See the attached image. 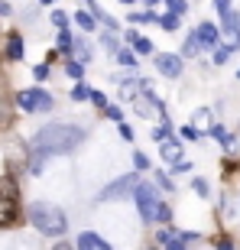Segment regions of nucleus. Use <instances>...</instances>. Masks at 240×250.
Segmentation results:
<instances>
[{"mask_svg":"<svg viewBox=\"0 0 240 250\" xmlns=\"http://www.w3.org/2000/svg\"><path fill=\"white\" fill-rule=\"evenodd\" d=\"M17 104L23 107V111H49V107H52V98H49L46 91L33 88V91H20L17 94Z\"/></svg>","mask_w":240,"mask_h":250,"instance_id":"obj_6","label":"nucleus"},{"mask_svg":"<svg viewBox=\"0 0 240 250\" xmlns=\"http://www.w3.org/2000/svg\"><path fill=\"white\" fill-rule=\"evenodd\" d=\"M130 42H133V46H137L140 52H153V46H149V39H143V36H133V33H130Z\"/></svg>","mask_w":240,"mask_h":250,"instance_id":"obj_15","label":"nucleus"},{"mask_svg":"<svg viewBox=\"0 0 240 250\" xmlns=\"http://www.w3.org/2000/svg\"><path fill=\"white\" fill-rule=\"evenodd\" d=\"M72 98H75V101H84V98H91V91H88L84 84H75V88H72Z\"/></svg>","mask_w":240,"mask_h":250,"instance_id":"obj_19","label":"nucleus"},{"mask_svg":"<svg viewBox=\"0 0 240 250\" xmlns=\"http://www.w3.org/2000/svg\"><path fill=\"white\" fill-rule=\"evenodd\" d=\"M211 133H214V137H218V140H221L224 146H234V137H231V133H227V130H224V127H214Z\"/></svg>","mask_w":240,"mask_h":250,"instance_id":"obj_16","label":"nucleus"},{"mask_svg":"<svg viewBox=\"0 0 240 250\" xmlns=\"http://www.w3.org/2000/svg\"><path fill=\"white\" fill-rule=\"evenodd\" d=\"M231 52H234L231 46H221L218 52H214V62H218V65H221V62H227V56H231Z\"/></svg>","mask_w":240,"mask_h":250,"instance_id":"obj_20","label":"nucleus"},{"mask_svg":"<svg viewBox=\"0 0 240 250\" xmlns=\"http://www.w3.org/2000/svg\"><path fill=\"white\" fill-rule=\"evenodd\" d=\"M166 250H185V237H172V241L166 244Z\"/></svg>","mask_w":240,"mask_h":250,"instance_id":"obj_22","label":"nucleus"},{"mask_svg":"<svg viewBox=\"0 0 240 250\" xmlns=\"http://www.w3.org/2000/svg\"><path fill=\"white\" fill-rule=\"evenodd\" d=\"M120 3H133V0H120Z\"/></svg>","mask_w":240,"mask_h":250,"instance_id":"obj_40","label":"nucleus"},{"mask_svg":"<svg viewBox=\"0 0 240 250\" xmlns=\"http://www.w3.org/2000/svg\"><path fill=\"white\" fill-rule=\"evenodd\" d=\"M195 188H198V195H208V186H204V179H195Z\"/></svg>","mask_w":240,"mask_h":250,"instance_id":"obj_34","label":"nucleus"},{"mask_svg":"<svg viewBox=\"0 0 240 250\" xmlns=\"http://www.w3.org/2000/svg\"><path fill=\"white\" fill-rule=\"evenodd\" d=\"M133 163H137V169H146L149 163H146V156H143V153H133Z\"/></svg>","mask_w":240,"mask_h":250,"instance_id":"obj_27","label":"nucleus"},{"mask_svg":"<svg viewBox=\"0 0 240 250\" xmlns=\"http://www.w3.org/2000/svg\"><path fill=\"white\" fill-rule=\"evenodd\" d=\"M130 20H137V23H149V20H153V13H133Z\"/></svg>","mask_w":240,"mask_h":250,"instance_id":"obj_30","label":"nucleus"},{"mask_svg":"<svg viewBox=\"0 0 240 250\" xmlns=\"http://www.w3.org/2000/svg\"><path fill=\"white\" fill-rule=\"evenodd\" d=\"M156 68L166 75V78H179V75H182V59L172 56V52H166V56L156 59Z\"/></svg>","mask_w":240,"mask_h":250,"instance_id":"obj_7","label":"nucleus"},{"mask_svg":"<svg viewBox=\"0 0 240 250\" xmlns=\"http://www.w3.org/2000/svg\"><path fill=\"white\" fill-rule=\"evenodd\" d=\"M153 140H156V143H166L169 140V124H162V127L153 130Z\"/></svg>","mask_w":240,"mask_h":250,"instance_id":"obj_18","label":"nucleus"},{"mask_svg":"<svg viewBox=\"0 0 240 250\" xmlns=\"http://www.w3.org/2000/svg\"><path fill=\"white\" fill-rule=\"evenodd\" d=\"M59 46H62V49H72V39H68V33H65V29L59 33Z\"/></svg>","mask_w":240,"mask_h":250,"instance_id":"obj_25","label":"nucleus"},{"mask_svg":"<svg viewBox=\"0 0 240 250\" xmlns=\"http://www.w3.org/2000/svg\"><path fill=\"white\" fill-rule=\"evenodd\" d=\"M33 75H36V78H46L49 68H46V65H36V68H33Z\"/></svg>","mask_w":240,"mask_h":250,"instance_id":"obj_33","label":"nucleus"},{"mask_svg":"<svg viewBox=\"0 0 240 250\" xmlns=\"http://www.w3.org/2000/svg\"><path fill=\"white\" fill-rule=\"evenodd\" d=\"M52 250H78V247H72V244H56Z\"/></svg>","mask_w":240,"mask_h":250,"instance_id":"obj_37","label":"nucleus"},{"mask_svg":"<svg viewBox=\"0 0 240 250\" xmlns=\"http://www.w3.org/2000/svg\"><path fill=\"white\" fill-rule=\"evenodd\" d=\"M42 3H56V0H42Z\"/></svg>","mask_w":240,"mask_h":250,"instance_id":"obj_39","label":"nucleus"},{"mask_svg":"<svg viewBox=\"0 0 240 250\" xmlns=\"http://www.w3.org/2000/svg\"><path fill=\"white\" fill-rule=\"evenodd\" d=\"M137 205H140V214H143V221H156L159 214V198H156V188L149 186V182H140L137 188Z\"/></svg>","mask_w":240,"mask_h":250,"instance_id":"obj_4","label":"nucleus"},{"mask_svg":"<svg viewBox=\"0 0 240 250\" xmlns=\"http://www.w3.org/2000/svg\"><path fill=\"white\" fill-rule=\"evenodd\" d=\"M52 23H56L59 29H65V23H68V17H65L62 10H56V13H52Z\"/></svg>","mask_w":240,"mask_h":250,"instance_id":"obj_21","label":"nucleus"},{"mask_svg":"<svg viewBox=\"0 0 240 250\" xmlns=\"http://www.w3.org/2000/svg\"><path fill=\"white\" fill-rule=\"evenodd\" d=\"M162 29H169V33L179 29V17H176V13H166V17H162Z\"/></svg>","mask_w":240,"mask_h":250,"instance_id":"obj_17","label":"nucleus"},{"mask_svg":"<svg viewBox=\"0 0 240 250\" xmlns=\"http://www.w3.org/2000/svg\"><path fill=\"white\" fill-rule=\"evenodd\" d=\"M29 221H33V228L39 234H49V237H59L68 228L62 208H56L52 202H33L29 205Z\"/></svg>","mask_w":240,"mask_h":250,"instance_id":"obj_2","label":"nucleus"},{"mask_svg":"<svg viewBox=\"0 0 240 250\" xmlns=\"http://www.w3.org/2000/svg\"><path fill=\"white\" fill-rule=\"evenodd\" d=\"M159 149H162V159H166V163H172V166H176V163H182V146H179L176 140H166V143H159Z\"/></svg>","mask_w":240,"mask_h":250,"instance_id":"obj_9","label":"nucleus"},{"mask_svg":"<svg viewBox=\"0 0 240 250\" xmlns=\"http://www.w3.org/2000/svg\"><path fill=\"white\" fill-rule=\"evenodd\" d=\"M218 250H234V247H231V244H227V241H221V247H218Z\"/></svg>","mask_w":240,"mask_h":250,"instance_id":"obj_38","label":"nucleus"},{"mask_svg":"<svg viewBox=\"0 0 240 250\" xmlns=\"http://www.w3.org/2000/svg\"><path fill=\"white\" fill-rule=\"evenodd\" d=\"M198 46H201V39H198V33H192V36L185 39V49H182V52H185V56H195V49H198Z\"/></svg>","mask_w":240,"mask_h":250,"instance_id":"obj_14","label":"nucleus"},{"mask_svg":"<svg viewBox=\"0 0 240 250\" xmlns=\"http://www.w3.org/2000/svg\"><path fill=\"white\" fill-rule=\"evenodd\" d=\"M78 250H111V244H107V241H101L98 234L84 231L81 237H78Z\"/></svg>","mask_w":240,"mask_h":250,"instance_id":"obj_8","label":"nucleus"},{"mask_svg":"<svg viewBox=\"0 0 240 250\" xmlns=\"http://www.w3.org/2000/svg\"><path fill=\"white\" fill-rule=\"evenodd\" d=\"M214 3H218V10H221V13H231V0H214Z\"/></svg>","mask_w":240,"mask_h":250,"instance_id":"obj_31","label":"nucleus"},{"mask_svg":"<svg viewBox=\"0 0 240 250\" xmlns=\"http://www.w3.org/2000/svg\"><path fill=\"white\" fill-rule=\"evenodd\" d=\"M7 56H10V59H23V39H20V36H10Z\"/></svg>","mask_w":240,"mask_h":250,"instance_id":"obj_12","label":"nucleus"},{"mask_svg":"<svg viewBox=\"0 0 240 250\" xmlns=\"http://www.w3.org/2000/svg\"><path fill=\"white\" fill-rule=\"evenodd\" d=\"M156 221H169V205H159V214H156Z\"/></svg>","mask_w":240,"mask_h":250,"instance_id":"obj_29","label":"nucleus"},{"mask_svg":"<svg viewBox=\"0 0 240 250\" xmlns=\"http://www.w3.org/2000/svg\"><path fill=\"white\" fill-rule=\"evenodd\" d=\"M224 29H227V36H231V39L240 42V13H237V10L224 13Z\"/></svg>","mask_w":240,"mask_h":250,"instance_id":"obj_10","label":"nucleus"},{"mask_svg":"<svg viewBox=\"0 0 240 250\" xmlns=\"http://www.w3.org/2000/svg\"><path fill=\"white\" fill-rule=\"evenodd\" d=\"M140 188V176L137 172H127V176H120L117 182H111V186L101 192V202H107V198H127V195H137Z\"/></svg>","mask_w":240,"mask_h":250,"instance_id":"obj_5","label":"nucleus"},{"mask_svg":"<svg viewBox=\"0 0 240 250\" xmlns=\"http://www.w3.org/2000/svg\"><path fill=\"white\" fill-rule=\"evenodd\" d=\"M146 3H159V0H146Z\"/></svg>","mask_w":240,"mask_h":250,"instance_id":"obj_41","label":"nucleus"},{"mask_svg":"<svg viewBox=\"0 0 240 250\" xmlns=\"http://www.w3.org/2000/svg\"><path fill=\"white\" fill-rule=\"evenodd\" d=\"M182 133H185V140H198V130H192V127H185Z\"/></svg>","mask_w":240,"mask_h":250,"instance_id":"obj_35","label":"nucleus"},{"mask_svg":"<svg viewBox=\"0 0 240 250\" xmlns=\"http://www.w3.org/2000/svg\"><path fill=\"white\" fill-rule=\"evenodd\" d=\"M84 140V130L75 127V124H49L33 137V149L36 153H68Z\"/></svg>","mask_w":240,"mask_h":250,"instance_id":"obj_1","label":"nucleus"},{"mask_svg":"<svg viewBox=\"0 0 240 250\" xmlns=\"http://www.w3.org/2000/svg\"><path fill=\"white\" fill-rule=\"evenodd\" d=\"M75 49H78V56H81V62H88V59H91V49L84 46V42H78Z\"/></svg>","mask_w":240,"mask_h":250,"instance_id":"obj_24","label":"nucleus"},{"mask_svg":"<svg viewBox=\"0 0 240 250\" xmlns=\"http://www.w3.org/2000/svg\"><path fill=\"white\" fill-rule=\"evenodd\" d=\"M120 137H123V140H133V130H130L127 124H120Z\"/></svg>","mask_w":240,"mask_h":250,"instance_id":"obj_32","label":"nucleus"},{"mask_svg":"<svg viewBox=\"0 0 240 250\" xmlns=\"http://www.w3.org/2000/svg\"><path fill=\"white\" fill-rule=\"evenodd\" d=\"M169 10H172V13H185V0H169Z\"/></svg>","mask_w":240,"mask_h":250,"instance_id":"obj_23","label":"nucleus"},{"mask_svg":"<svg viewBox=\"0 0 240 250\" xmlns=\"http://www.w3.org/2000/svg\"><path fill=\"white\" fill-rule=\"evenodd\" d=\"M198 39H201L204 46H214V42H218V29H214L211 23H201V26H198Z\"/></svg>","mask_w":240,"mask_h":250,"instance_id":"obj_11","label":"nucleus"},{"mask_svg":"<svg viewBox=\"0 0 240 250\" xmlns=\"http://www.w3.org/2000/svg\"><path fill=\"white\" fill-rule=\"evenodd\" d=\"M75 23H78L81 29H94V17H91V13H81V10L75 13Z\"/></svg>","mask_w":240,"mask_h":250,"instance_id":"obj_13","label":"nucleus"},{"mask_svg":"<svg viewBox=\"0 0 240 250\" xmlns=\"http://www.w3.org/2000/svg\"><path fill=\"white\" fill-rule=\"evenodd\" d=\"M156 182H159V186H162V188H172V182H169V179L162 176V172H159V176H156Z\"/></svg>","mask_w":240,"mask_h":250,"instance_id":"obj_36","label":"nucleus"},{"mask_svg":"<svg viewBox=\"0 0 240 250\" xmlns=\"http://www.w3.org/2000/svg\"><path fill=\"white\" fill-rule=\"evenodd\" d=\"M68 75H72V78H81V65H78V62H68Z\"/></svg>","mask_w":240,"mask_h":250,"instance_id":"obj_26","label":"nucleus"},{"mask_svg":"<svg viewBox=\"0 0 240 250\" xmlns=\"http://www.w3.org/2000/svg\"><path fill=\"white\" fill-rule=\"evenodd\" d=\"M17 218V186L10 179H0V228Z\"/></svg>","mask_w":240,"mask_h":250,"instance_id":"obj_3","label":"nucleus"},{"mask_svg":"<svg viewBox=\"0 0 240 250\" xmlns=\"http://www.w3.org/2000/svg\"><path fill=\"white\" fill-rule=\"evenodd\" d=\"M117 59H120V62H123V65H137V59L130 56V52H117Z\"/></svg>","mask_w":240,"mask_h":250,"instance_id":"obj_28","label":"nucleus"}]
</instances>
